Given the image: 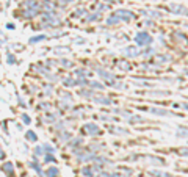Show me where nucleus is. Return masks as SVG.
<instances>
[{
    "instance_id": "f257e3e1",
    "label": "nucleus",
    "mask_w": 188,
    "mask_h": 177,
    "mask_svg": "<svg viewBox=\"0 0 188 177\" xmlns=\"http://www.w3.org/2000/svg\"><path fill=\"white\" fill-rule=\"evenodd\" d=\"M135 42L138 46H149L152 42V38H150L149 33H144V31H140L136 36H135Z\"/></svg>"
},
{
    "instance_id": "f03ea898",
    "label": "nucleus",
    "mask_w": 188,
    "mask_h": 177,
    "mask_svg": "<svg viewBox=\"0 0 188 177\" xmlns=\"http://www.w3.org/2000/svg\"><path fill=\"white\" fill-rule=\"evenodd\" d=\"M82 132L86 133V135H100V128L96 124H85Z\"/></svg>"
},
{
    "instance_id": "7ed1b4c3",
    "label": "nucleus",
    "mask_w": 188,
    "mask_h": 177,
    "mask_svg": "<svg viewBox=\"0 0 188 177\" xmlns=\"http://www.w3.org/2000/svg\"><path fill=\"white\" fill-rule=\"evenodd\" d=\"M168 10H169L171 13H174V14H185V16H188V10H186L185 7L179 5V3H171V5L168 7Z\"/></svg>"
},
{
    "instance_id": "20e7f679",
    "label": "nucleus",
    "mask_w": 188,
    "mask_h": 177,
    "mask_svg": "<svg viewBox=\"0 0 188 177\" xmlns=\"http://www.w3.org/2000/svg\"><path fill=\"white\" fill-rule=\"evenodd\" d=\"M115 14L118 16V19H119V21H130V19H133V17H135V16H133V13H132V11H127V10H119V11H116Z\"/></svg>"
},
{
    "instance_id": "39448f33",
    "label": "nucleus",
    "mask_w": 188,
    "mask_h": 177,
    "mask_svg": "<svg viewBox=\"0 0 188 177\" xmlns=\"http://www.w3.org/2000/svg\"><path fill=\"white\" fill-rule=\"evenodd\" d=\"M93 100L96 104H100V105H110L111 104V99L102 96V94H93Z\"/></svg>"
},
{
    "instance_id": "423d86ee",
    "label": "nucleus",
    "mask_w": 188,
    "mask_h": 177,
    "mask_svg": "<svg viewBox=\"0 0 188 177\" xmlns=\"http://www.w3.org/2000/svg\"><path fill=\"white\" fill-rule=\"evenodd\" d=\"M149 111L157 114V116H171V114H174V113H171L168 110H163V108H149Z\"/></svg>"
},
{
    "instance_id": "0eeeda50",
    "label": "nucleus",
    "mask_w": 188,
    "mask_h": 177,
    "mask_svg": "<svg viewBox=\"0 0 188 177\" xmlns=\"http://www.w3.org/2000/svg\"><path fill=\"white\" fill-rule=\"evenodd\" d=\"M176 135H177L179 138H188V127H186V125H179Z\"/></svg>"
},
{
    "instance_id": "6e6552de",
    "label": "nucleus",
    "mask_w": 188,
    "mask_h": 177,
    "mask_svg": "<svg viewBox=\"0 0 188 177\" xmlns=\"http://www.w3.org/2000/svg\"><path fill=\"white\" fill-rule=\"evenodd\" d=\"M124 55L126 57H132V58H135V57H138L140 55V52L136 50V47H127V49H124Z\"/></svg>"
},
{
    "instance_id": "1a4fd4ad",
    "label": "nucleus",
    "mask_w": 188,
    "mask_h": 177,
    "mask_svg": "<svg viewBox=\"0 0 188 177\" xmlns=\"http://www.w3.org/2000/svg\"><path fill=\"white\" fill-rule=\"evenodd\" d=\"M3 172H5V174H8V177H14V169H13V163L7 161V163L3 165Z\"/></svg>"
},
{
    "instance_id": "9d476101",
    "label": "nucleus",
    "mask_w": 188,
    "mask_h": 177,
    "mask_svg": "<svg viewBox=\"0 0 188 177\" xmlns=\"http://www.w3.org/2000/svg\"><path fill=\"white\" fill-rule=\"evenodd\" d=\"M82 174H83V175H86V177H94V165L82 168Z\"/></svg>"
},
{
    "instance_id": "9b49d317",
    "label": "nucleus",
    "mask_w": 188,
    "mask_h": 177,
    "mask_svg": "<svg viewBox=\"0 0 188 177\" xmlns=\"http://www.w3.org/2000/svg\"><path fill=\"white\" fill-rule=\"evenodd\" d=\"M53 52H55V55H66L67 52H71V49L66 46H60V47H55Z\"/></svg>"
},
{
    "instance_id": "f8f14e48",
    "label": "nucleus",
    "mask_w": 188,
    "mask_h": 177,
    "mask_svg": "<svg viewBox=\"0 0 188 177\" xmlns=\"http://www.w3.org/2000/svg\"><path fill=\"white\" fill-rule=\"evenodd\" d=\"M155 61H157V64H165L166 61H171V57L166 54V55H158L157 58H155Z\"/></svg>"
},
{
    "instance_id": "ddd939ff",
    "label": "nucleus",
    "mask_w": 188,
    "mask_h": 177,
    "mask_svg": "<svg viewBox=\"0 0 188 177\" xmlns=\"http://www.w3.org/2000/svg\"><path fill=\"white\" fill-rule=\"evenodd\" d=\"M25 138H27L28 141H31V143H36V141H38V137H36V133H34V132H31V130H28L27 133H25Z\"/></svg>"
},
{
    "instance_id": "4468645a",
    "label": "nucleus",
    "mask_w": 188,
    "mask_h": 177,
    "mask_svg": "<svg viewBox=\"0 0 188 177\" xmlns=\"http://www.w3.org/2000/svg\"><path fill=\"white\" fill-rule=\"evenodd\" d=\"M110 132L111 133H116V135H127L129 133V130H126V128H115V127H111Z\"/></svg>"
},
{
    "instance_id": "2eb2a0df",
    "label": "nucleus",
    "mask_w": 188,
    "mask_h": 177,
    "mask_svg": "<svg viewBox=\"0 0 188 177\" xmlns=\"http://www.w3.org/2000/svg\"><path fill=\"white\" fill-rule=\"evenodd\" d=\"M58 174H60V171H58V168H55V166L46 171V175H47V177H57Z\"/></svg>"
},
{
    "instance_id": "dca6fc26",
    "label": "nucleus",
    "mask_w": 188,
    "mask_h": 177,
    "mask_svg": "<svg viewBox=\"0 0 188 177\" xmlns=\"http://www.w3.org/2000/svg\"><path fill=\"white\" fill-rule=\"evenodd\" d=\"M43 39H47V36H46V35H39V36H33V38H30V44H36V42H41Z\"/></svg>"
},
{
    "instance_id": "f3484780",
    "label": "nucleus",
    "mask_w": 188,
    "mask_h": 177,
    "mask_svg": "<svg viewBox=\"0 0 188 177\" xmlns=\"http://www.w3.org/2000/svg\"><path fill=\"white\" fill-rule=\"evenodd\" d=\"M143 14H144V16H150V17H158V16H160L158 11H147V10L143 11Z\"/></svg>"
},
{
    "instance_id": "a211bd4d",
    "label": "nucleus",
    "mask_w": 188,
    "mask_h": 177,
    "mask_svg": "<svg viewBox=\"0 0 188 177\" xmlns=\"http://www.w3.org/2000/svg\"><path fill=\"white\" fill-rule=\"evenodd\" d=\"M66 86H74V85H77V80H74V78H64L63 80Z\"/></svg>"
},
{
    "instance_id": "6ab92c4d",
    "label": "nucleus",
    "mask_w": 188,
    "mask_h": 177,
    "mask_svg": "<svg viewBox=\"0 0 188 177\" xmlns=\"http://www.w3.org/2000/svg\"><path fill=\"white\" fill-rule=\"evenodd\" d=\"M154 54H155V50H154V49H147L143 55H144V58H149V57H152Z\"/></svg>"
},
{
    "instance_id": "aec40b11",
    "label": "nucleus",
    "mask_w": 188,
    "mask_h": 177,
    "mask_svg": "<svg viewBox=\"0 0 188 177\" xmlns=\"http://www.w3.org/2000/svg\"><path fill=\"white\" fill-rule=\"evenodd\" d=\"M30 166H31V168H33L34 171H38V172H39V174H41V166H39V165H38L36 161H33V163H30Z\"/></svg>"
},
{
    "instance_id": "412c9836",
    "label": "nucleus",
    "mask_w": 188,
    "mask_h": 177,
    "mask_svg": "<svg viewBox=\"0 0 188 177\" xmlns=\"http://www.w3.org/2000/svg\"><path fill=\"white\" fill-rule=\"evenodd\" d=\"M7 60H8L10 64H14V63H16V58H14V55H11V54H7Z\"/></svg>"
},
{
    "instance_id": "4be33fe9",
    "label": "nucleus",
    "mask_w": 188,
    "mask_h": 177,
    "mask_svg": "<svg viewBox=\"0 0 188 177\" xmlns=\"http://www.w3.org/2000/svg\"><path fill=\"white\" fill-rule=\"evenodd\" d=\"M91 86H93V88H97V90H103V85H102V83H99V82H93V83H91Z\"/></svg>"
},
{
    "instance_id": "5701e85b",
    "label": "nucleus",
    "mask_w": 188,
    "mask_h": 177,
    "mask_svg": "<svg viewBox=\"0 0 188 177\" xmlns=\"http://www.w3.org/2000/svg\"><path fill=\"white\" fill-rule=\"evenodd\" d=\"M152 174L154 175H158V177H169L166 172H160V171H152Z\"/></svg>"
},
{
    "instance_id": "b1692460",
    "label": "nucleus",
    "mask_w": 188,
    "mask_h": 177,
    "mask_svg": "<svg viewBox=\"0 0 188 177\" xmlns=\"http://www.w3.org/2000/svg\"><path fill=\"white\" fill-rule=\"evenodd\" d=\"M179 154H180V155H183V157H188V147H182Z\"/></svg>"
},
{
    "instance_id": "393cba45",
    "label": "nucleus",
    "mask_w": 188,
    "mask_h": 177,
    "mask_svg": "<svg viewBox=\"0 0 188 177\" xmlns=\"http://www.w3.org/2000/svg\"><path fill=\"white\" fill-rule=\"evenodd\" d=\"M61 63H63V66H64V68H71V66H72V63H71V61H67V60H61Z\"/></svg>"
},
{
    "instance_id": "a878e982",
    "label": "nucleus",
    "mask_w": 188,
    "mask_h": 177,
    "mask_svg": "<svg viewBox=\"0 0 188 177\" xmlns=\"http://www.w3.org/2000/svg\"><path fill=\"white\" fill-rule=\"evenodd\" d=\"M22 119H24V122H25V124H30V118H28L27 114H22Z\"/></svg>"
},
{
    "instance_id": "bb28decb",
    "label": "nucleus",
    "mask_w": 188,
    "mask_h": 177,
    "mask_svg": "<svg viewBox=\"0 0 188 177\" xmlns=\"http://www.w3.org/2000/svg\"><path fill=\"white\" fill-rule=\"evenodd\" d=\"M0 158H5V154H3V151H2V147H0Z\"/></svg>"
}]
</instances>
